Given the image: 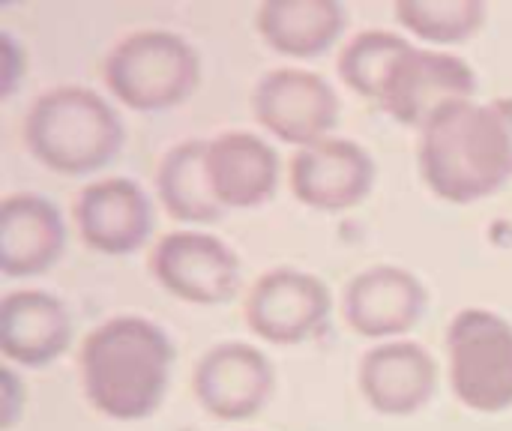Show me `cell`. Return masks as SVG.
I'll return each instance as SVG.
<instances>
[{"mask_svg": "<svg viewBox=\"0 0 512 431\" xmlns=\"http://www.w3.org/2000/svg\"><path fill=\"white\" fill-rule=\"evenodd\" d=\"M357 384L375 414L411 417L435 399L438 363L423 345L390 339L363 354Z\"/></svg>", "mask_w": 512, "mask_h": 431, "instance_id": "obj_14", "label": "cell"}, {"mask_svg": "<svg viewBox=\"0 0 512 431\" xmlns=\"http://www.w3.org/2000/svg\"><path fill=\"white\" fill-rule=\"evenodd\" d=\"M243 312L249 330L264 342L303 345L327 330L333 297L324 279L297 267H276L252 285Z\"/></svg>", "mask_w": 512, "mask_h": 431, "instance_id": "obj_9", "label": "cell"}, {"mask_svg": "<svg viewBox=\"0 0 512 431\" xmlns=\"http://www.w3.org/2000/svg\"><path fill=\"white\" fill-rule=\"evenodd\" d=\"M375 177L378 168L372 153L363 144L339 135L300 147L288 168L294 198L321 213L354 210L369 198Z\"/></svg>", "mask_w": 512, "mask_h": 431, "instance_id": "obj_10", "label": "cell"}, {"mask_svg": "<svg viewBox=\"0 0 512 431\" xmlns=\"http://www.w3.org/2000/svg\"><path fill=\"white\" fill-rule=\"evenodd\" d=\"M72 222L87 249L102 255H135L147 246L156 216L150 195L129 177H102L72 201Z\"/></svg>", "mask_w": 512, "mask_h": 431, "instance_id": "obj_11", "label": "cell"}, {"mask_svg": "<svg viewBox=\"0 0 512 431\" xmlns=\"http://www.w3.org/2000/svg\"><path fill=\"white\" fill-rule=\"evenodd\" d=\"M477 75L471 63L453 51L411 45L393 66L378 96V108L399 126L426 129V123L447 105L474 99Z\"/></svg>", "mask_w": 512, "mask_h": 431, "instance_id": "obj_7", "label": "cell"}, {"mask_svg": "<svg viewBox=\"0 0 512 431\" xmlns=\"http://www.w3.org/2000/svg\"><path fill=\"white\" fill-rule=\"evenodd\" d=\"M279 153L255 132H222L207 141V177L222 210H255L279 189Z\"/></svg>", "mask_w": 512, "mask_h": 431, "instance_id": "obj_16", "label": "cell"}, {"mask_svg": "<svg viewBox=\"0 0 512 431\" xmlns=\"http://www.w3.org/2000/svg\"><path fill=\"white\" fill-rule=\"evenodd\" d=\"M0 96L3 99H12L21 75H24V66H27V57L21 51V45L15 42V36L9 30L0 33Z\"/></svg>", "mask_w": 512, "mask_h": 431, "instance_id": "obj_22", "label": "cell"}, {"mask_svg": "<svg viewBox=\"0 0 512 431\" xmlns=\"http://www.w3.org/2000/svg\"><path fill=\"white\" fill-rule=\"evenodd\" d=\"M156 192L171 219L183 225H213L225 219L207 177V141H180L159 159Z\"/></svg>", "mask_w": 512, "mask_h": 431, "instance_id": "obj_19", "label": "cell"}, {"mask_svg": "<svg viewBox=\"0 0 512 431\" xmlns=\"http://www.w3.org/2000/svg\"><path fill=\"white\" fill-rule=\"evenodd\" d=\"M417 165L441 201L492 198L512 180V96L441 108L420 132Z\"/></svg>", "mask_w": 512, "mask_h": 431, "instance_id": "obj_1", "label": "cell"}, {"mask_svg": "<svg viewBox=\"0 0 512 431\" xmlns=\"http://www.w3.org/2000/svg\"><path fill=\"white\" fill-rule=\"evenodd\" d=\"M72 315L39 288H18L0 297V354L9 366L45 369L72 345Z\"/></svg>", "mask_w": 512, "mask_h": 431, "instance_id": "obj_15", "label": "cell"}, {"mask_svg": "<svg viewBox=\"0 0 512 431\" xmlns=\"http://www.w3.org/2000/svg\"><path fill=\"white\" fill-rule=\"evenodd\" d=\"M201 81V57L192 42L165 27L126 33L105 57V84L117 102L141 114L183 105Z\"/></svg>", "mask_w": 512, "mask_h": 431, "instance_id": "obj_4", "label": "cell"}, {"mask_svg": "<svg viewBox=\"0 0 512 431\" xmlns=\"http://www.w3.org/2000/svg\"><path fill=\"white\" fill-rule=\"evenodd\" d=\"M174 369L168 333L141 318L117 315L90 330L78 351L81 390L93 411L117 423H138L159 411Z\"/></svg>", "mask_w": 512, "mask_h": 431, "instance_id": "obj_2", "label": "cell"}, {"mask_svg": "<svg viewBox=\"0 0 512 431\" xmlns=\"http://www.w3.org/2000/svg\"><path fill=\"white\" fill-rule=\"evenodd\" d=\"M276 387L270 360L249 342H219L195 366L192 393L198 405L222 420L240 423L267 408Z\"/></svg>", "mask_w": 512, "mask_h": 431, "instance_id": "obj_12", "label": "cell"}, {"mask_svg": "<svg viewBox=\"0 0 512 431\" xmlns=\"http://www.w3.org/2000/svg\"><path fill=\"white\" fill-rule=\"evenodd\" d=\"M21 135L30 156L60 177L96 174L126 144V126L114 105L81 84L39 93L24 114Z\"/></svg>", "mask_w": 512, "mask_h": 431, "instance_id": "obj_3", "label": "cell"}, {"mask_svg": "<svg viewBox=\"0 0 512 431\" xmlns=\"http://www.w3.org/2000/svg\"><path fill=\"white\" fill-rule=\"evenodd\" d=\"M156 282L183 303L225 306L240 291L237 252L207 231H171L150 252Z\"/></svg>", "mask_w": 512, "mask_h": 431, "instance_id": "obj_8", "label": "cell"}, {"mask_svg": "<svg viewBox=\"0 0 512 431\" xmlns=\"http://www.w3.org/2000/svg\"><path fill=\"white\" fill-rule=\"evenodd\" d=\"M429 306L426 285L399 264H372L357 273L342 294L348 327L375 342L402 339L411 333Z\"/></svg>", "mask_w": 512, "mask_h": 431, "instance_id": "obj_13", "label": "cell"}, {"mask_svg": "<svg viewBox=\"0 0 512 431\" xmlns=\"http://www.w3.org/2000/svg\"><path fill=\"white\" fill-rule=\"evenodd\" d=\"M399 24L432 45H459L486 24L483 0H399L393 6Z\"/></svg>", "mask_w": 512, "mask_h": 431, "instance_id": "obj_20", "label": "cell"}, {"mask_svg": "<svg viewBox=\"0 0 512 431\" xmlns=\"http://www.w3.org/2000/svg\"><path fill=\"white\" fill-rule=\"evenodd\" d=\"M408 48L411 42L393 30H360L339 51L336 72L357 96L378 102L387 75Z\"/></svg>", "mask_w": 512, "mask_h": 431, "instance_id": "obj_21", "label": "cell"}, {"mask_svg": "<svg viewBox=\"0 0 512 431\" xmlns=\"http://www.w3.org/2000/svg\"><path fill=\"white\" fill-rule=\"evenodd\" d=\"M348 24L336 0H267L255 12L258 36L282 57L312 60L327 54Z\"/></svg>", "mask_w": 512, "mask_h": 431, "instance_id": "obj_18", "label": "cell"}, {"mask_svg": "<svg viewBox=\"0 0 512 431\" xmlns=\"http://www.w3.org/2000/svg\"><path fill=\"white\" fill-rule=\"evenodd\" d=\"M252 114L273 138L300 150L333 135L342 102L324 75L303 66H279L255 81Z\"/></svg>", "mask_w": 512, "mask_h": 431, "instance_id": "obj_6", "label": "cell"}, {"mask_svg": "<svg viewBox=\"0 0 512 431\" xmlns=\"http://www.w3.org/2000/svg\"><path fill=\"white\" fill-rule=\"evenodd\" d=\"M24 384L18 381L15 369L6 363L3 372H0V426L3 431H9L15 426V420L21 417V408H24Z\"/></svg>", "mask_w": 512, "mask_h": 431, "instance_id": "obj_23", "label": "cell"}, {"mask_svg": "<svg viewBox=\"0 0 512 431\" xmlns=\"http://www.w3.org/2000/svg\"><path fill=\"white\" fill-rule=\"evenodd\" d=\"M66 249L60 210L36 192H12L0 201V273L27 279L51 270Z\"/></svg>", "mask_w": 512, "mask_h": 431, "instance_id": "obj_17", "label": "cell"}, {"mask_svg": "<svg viewBox=\"0 0 512 431\" xmlns=\"http://www.w3.org/2000/svg\"><path fill=\"white\" fill-rule=\"evenodd\" d=\"M453 396L477 414L512 408V324L492 309H462L447 327Z\"/></svg>", "mask_w": 512, "mask_h": 431, "instance_id": "obj_5", "label": "cell"}]
</instances>
